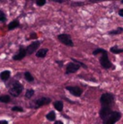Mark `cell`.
<instances>
[{
  "label": "cell",
  "mask_w": 123,
  "mask_h": 124,
  "mask_svg": "<svg viewBox=\"0 0 123 124\" xmlns=\"http://www.w3.org/2000/svg\"><path fill=\"white\" fill-rule=\"evenodd\" d=\"M24 76H25V80H26V81L30 82V83L34 81V77H33L32 74H31L30 72H28V71H26V72L25 73Z\"/></svg>",
  "instance_id": "19"
},
{
  "label": "cell",
  "mask_w": 123,
  "mask_h": 124,
  "mask_svg": "<svg viewBox=\"0 0 123 124\" xmlns=\"http://www.w3.org/2000/svg\"><path fill=\"white\" fill-rule=\"evenodd\" d=\"M122 32H123V28L122 27H118L116 30H112V31H108V35H110V36H115V35L122 34Z\"/></svg>",
  "instance_id": "15"
},
{
  "label": "cell",
  "mask_w": 123,
  "mask_h": 124,
  "mask_svg": "<svg viewBox=\"0 0 123 124\" xmlns=\"http://www.w3.org/2000/svg\"><path fill=\"white\" fill-rule=\"evenodd\" d=\"M72 61L73 62H76V63H78V64H79L80 66H82L84 69H87V65L86 64H84V62H80V61H79V60H77V59H75V58H73V57H72Z\"/></svg>",
  "instance_id": "22"
},
{
  "label": "cell",
  "mask_w": 123,
  "mask_h": 124,
  "mask_svg": "<svg viewBox=\"0 0 123 124\" xmlns=\"http://www.w3.org/2000/svg\"><path fill=\"white\" fill-rule=\"evenodd\" d=\"M10 101H11V98H10L9 95H0V102H2V103H8V102H10Z\"/></svg>",
  "instance_id": "18"
},
{
  "label": "cell",
  "mask_w": 123,
  "mask_h": 124,
  "mask_svg": "<svg viewBox=\"0 0 123 124\" xmlns=\"http://www.w3.org/2000/svg\"><path fill=\"white\" fill-rule=\"evenodd\" d=\"M121 2H122V3H123V0H122V1H121Z\"/></svg>",
  "instance_id": "32"
},
{
  "label": "cell",
  "mask_w": 123,
  "mask_h": 124,
  "mask_svg": "<svg viewBox=\"0 0 123 124\" xmlns=\"http://www.w3.org/2000/svg\"><path fill=\"white\" fill-rule=\"evenodd\" d=\"M24 90V86L17 80H14L11 83V86H10L8 92L9 94L14 97H18L21 95L22 91Z\"/></svg>",
  "instance_id": "3"
},
{
  "label": "cell",
  "mask_w": 123,
  "mask_h": 124,
  "mask_svg": "<svg viewBox=\"0 0 123 124\" xmlns=\"http://www.w3.org/2000/svg\"><path fill=\"white\" fill-rule=\"evenodd\" d=\"M51 102V99L49 97L42 96L39 97V98L36 99L35 101H33L30 103V107L33 108V109H38V108H41L42 106H46V105H49Z\"/></svg>",
  "instance_id": "4"
},
{
  "label": "cell",
  "mask_w": 123,
  "mask_h": 124,
  "mask_svg": "<svg viewBox=\"0 0 123 124\" xmlns=\"http://www.w3.org/2000/svg\"><path fill=\"white\" fill-rule=\"evenodd\" d=\"M53 106L56 110H58V111H62L63 110V102L62 101H57L53 103Z\"/></svg>",
  "instance_id": "14"
},
{
  "label": "cell",
  "mask_w": 123,
  "mask_h": 124,
  "mask_svg": "<svg viewBox=\"0 0 123 124\" xmlns=\"http://www.w3.org/2000/svg\"><path fill=\"white\" fill-rule=\"evenodd\" d=\"M10 75H11L10 71L4 70V71H3V72L1 73V74H0V78H1V79L3 80V81H7L8 79H9Z\"/></svg>",
  "instance_id": "12"
},
{
  "label": "cell",
  "mask_w": 123,
  "mask_h": 124,
  "mask_svg": "<svg viewBox=\"0 0 123 124\" xmlns=\"http://www.w3.org/2000/svg\"><path fill=\"white\" fill-rule=\"evenodd\" d=\"M26 56H27V54H26V50H25V47L24 46H20V49H19V51H18V52H17V53L13 57V60H14V61L22 60V59L25 58Z\"/></svg>",
  "instance_id": "9"
},
{
  "label": "cell",
  "mask_w": 123,
  "mask_h": 124,
  "mask_svg": "<svg viewBox=\"0 0 123 124\" xmlns=\"http://www.w3.org/2000/svg\"><path fill=\"white\" fill-rule=\"evenodd\" d=\"M122 117L121 112L115 111H111L102 119L103 124H115L119 121Z\"/></svg>",
  "instance_id": "2"
},
{
  "label": "cell",
  "mask_w": 123,
  "mask_h": 124,
  "mask_svg": "<svg viewBox=\"0 0 123 124\" xmlns=\"http://www.w3.org/2000/svg\"><path fill=\"white\" fill-rule=\"evenodd\" d=\"M48 52V49L47 48H41V49L38 50L36 53V56L37 57H40V58H44L46 56Z\"/></svg>",
  "instance_id": "11"
},
{
  "label": "cell",
  "mask_w": 123,
  "mask_h": 124,
  "mask_svg": "<svg viewBox=\"0 0 123 124\" xmlns=\"http://www.w3.org/2000/svg\"><path fill=\"white\" fill-rule=\"evenodd\" d=\"M110 52L114 54H120V53H123V48H119L118 46H114L112 47H110Z\"/></svg>",
  "instance_id": "16"
},
{
  "label": "cell",
  "mask_w": 123,
  "mask_h": 124,
  "mask_svg": "<svg viewBox=\"0 0 123 124\" xmlns=\"http://www.w3.org/2000/svg\"><path fill=\"white\" fill-rule=\"evenodd\" d=\"M12 111H17V112H23L24 111V109L22 107H20V106H14V107H12Z\"/></svg>",
  "instance_id": "23"
},
{
  "label": "cell",
  "mask_w": 123,
  "mask_h": 124,
  "mask_svg": "<svg viewBox=\"0 0 123 124\" xmlns=\"http://www.w3.org/2000/svg\"><path fill=\"white\" fill-rule=\"evenodd\" d=\"M66 90H68L72 95L76 97H79L83 94V90L78 86H67Z\"/></svg>",
  "instance_id": "10"
},
{
  "label": "cell",
  "mask_w": 123,
  "mask_h": 124,
  "mask_svg": "<svg viewBox=\"0 0 123 124\" xmlns=\"http://www.w3.org/2000/svg\"><path fill=\"white\" fill-rule=\"evenodd\" d=\"M118 15H120L121 17H123V8H122V9H120L118 11Z\"/></svg>",
  "instance_id": "29"
},
{
  "label": "cell",
  "mask_w": 123,
  "mask_h": 124,
  "mask_svg": "<svg viewBox=\"0 0 123 124\" xmlns=\"http://www.w3.org/2000/svg\"><path fill=\"white\" fill-rule=\"evenodd\" d=\"M51 1H53V2H56V3H62L65 1H67V0H51Z\"/></svg>",
  "instance_id": "28"
},
{
  "label": "cell",
  "mask_w": 123,
  "mask_h": 124,
  "mask_svg": "<svg viewBox=\"0 0 123 124\" xmlns=\"http://www.w3.org/2000/svg\"><path fill=\"white\" fill-rule=\"evenodd\" d=\"M46 0H36V4H37L38 6L41 7V6H43V5L46 4Z\"/></svg>",
  "instance_id": "24"
},
{
  "label": "cell",
  "mask_w": 123,
  "mask_h": 124,
  "mask_svg": "<svg viewBox=\"0 0 123 124\" xmlns=\"http://www.w3.org/2000/svg\"><path fill=\"white\" fill-rule=\"evenodd\" d=\"M56 62L59 65V67L62 68V66H63V62H62V61H56Z\"/></svg>",
  "instance_id": "27"
},
{
  "label": "cell",
  "mask_w": 123,
  "mask_h": 124,
  "mask_svg": "<svg viewBox=\"0 0 123 124\" xmlns=\"http://www.w3.org/2000/svg\"><path fill=\"white\" fill-rule=\"evenodd\" d=\"M6 20H7L6 15H5L3 11L0 10V22H2V23H5Z\"/></svg>",
  "instance_id": "21"
},
{
  "label": "cell",
  "mask_w": 123,
  "mask_h": 124,
  "mask_svg": "<svg viewBox=\"0 0 123 124\" xmlns=\"http://www.w3.org/2000/svg\"><path fill=\"white\" fill-rule=\"evenodd\" d=\"M40 45H41V41H34L32 43H30L27 47H25V50H26V54L28 56L33 54L35 52H36L37 49L39 48Z\"/></svg>",
  "instance_id": "7"
},
{
  "label": "cell",
  "mask_w": 123,
  "mask_h": 124,
  "mask_svg": "<svg viewBox=\"0 0 123 124\" xmlns=\"http://www.w3.org/2000/svg\"><path fill=\"white\" fill-rule=\"evenodd\" d=\"M99 53H101L102 56L100 58V62L102 68H104L105 69H114V66L112 64V62L110 61L108 57V52L106 50L103 49V48H97L93 52V55L96 56Z\"/></svg>",
  "instance_id": "1"
},
{
  "label": "cell",
  "mask_w": 123,
  "mask_h": 124,
  "mask_svg": "<svg viewBox=\"0 0 123 124\" xmlns=\"http://www.w3.org/2000/svg\"><path fill=\"white\" fill-rule=\"evenodd\" d=\"M36 38H37V35H36L35 32H31L30 35V37L27 38L26 41H28V40H32V39H36Z\"/></svg>",
  "instance_id": "25"
},
{
  "label": "cell",
  "mask_w": 123,
  "mask_h": 124,
  "mask_svg": "<svg viewBox=\"0 0 123 124\" xmlns=\"http://www.w3.org/2000/svg\"><path fill=\"white\" fill-rule=\"evenodd\" d=\"M54 124H63V123L62 121H55Z\"/></svg>",
  "instance_id": "31"
},
{
  "label": "cell",
  "mask_w": 123,
  "mask_h": 124,
  "mask_svg": "<svg viewBox=\"0 0 123 124\" xmlns=\"http://www.w3.org/2000/svg\"><path fill=\"white\" fill-rule=\"evenodd\" d=\"M0 124H8V123L6 120H0Z\"/></svg>",
  "instance_id": "30"
},
{
  "label": "cell",
  "mask_w": 123,
  "mask_h": 124,
  "mask_svg": "<svg viewBox=\"0 0 123 124\" xmlns=\"http://www.w3.org/2000/svg\"><path fill=\"white\" fill-rule=\"evenodd\" d=\"M91 3H97V2H101V1H113V0H89Z\"/></svg>",
  "instance_id": "26"
},
{
  "label": "cell",
  "mask_w": 123,
  "mask_h": 124,
  "mask_svg": "<svg viewBox=\"0 0 123 124\" xmlns=\"http://www.w3.org/2000/svg\"><path fill=\"white\" fill-rule=\"evenodd\" d=\"M46 119H47L48 121L53 122V121H55V120H56V117H57L56 113H55V111H50L47 115H46Z\"/></svg>",
  "instance_id": "17"
},
{
  "label": "cell",
  "mask_w": 123,
  "mask_h": 124,
  "mask_svg": "<svg viewBox=\"0 0 123 124\" xmlns=\"http://www.w3.org/2000/svg\"><path fill=\"white\" fill-rule=\"evenodd\" d=\"M81 66L79 64L76 63V62H69L67 65V68H66V74H74L76 73L79 69H80Z\"/></svg>",
  "instance_id": "8"
},
{
  "label": "cell",
  "mask_w": 123,
  "mask_h": 124,
  "mask_svg": "<svg viewBox=\"0 0 123 124\" xmlns=\"http://www.w3.org/2000/svg\"></svg>",
  "instance_id": "34"
},
{
  "label": "cell",
  "mask_w": 123,
  "mask_h": 124,
  "mask_svg": "<svg viewBox=\"0 0 123 124\" xmlns=\"http://www.w3.org/2000/svg\"><path fill=\"white\" fill-rule=\"evenodd\" d=\"M100 103L103 107H112L115 102V97L110 93H104L100 96Z\"/></svg>",
  "instance_id": "5"
},
{
  "label": "cell",
  "mask_w": 123,
  "mask_h": 124,
  "mask_svg": "<svg viewBox=\"0 0 123 124\" xmlns=\"http://www.w3.org/2000/svg\"><path fill=\"white\" fill-rule=\"evenodd\" d=\"M10 1H14V0H10Z\"/></svg>",
  "instance_id": "33"
},
{
  "label": "cell",
  "mask_w": 123,
  "mask_h": 124,
  "mask_svg": "<svg viewBox=\"0 0 123 124\" xmlns=\"http://www.w3.org/2000/svg\"><path fill=\"white\" fill-rule=\"evenodd\" d=\"M58 39L60 42L64 44L67 46H71V47H72V46H74V43L72 40V37H71V36L68 34H65V33H64V34L58 35Z\"/></svg>",
  "instance_id": "6"
},
{
  "label": "cell",
  "mask_w": 123,
  "mask_h": 124,
  "mask_svg": "<svg viewBox=\"0 0 123 124\" xmlns=\"http://www.w3.org/2000/svg\"><path fill=\"white\" fill-rule=\"evenodd\" d=\"M35 95V90H32V89H29V90H26V92H25V98L26 99H30L32 98V96H34Z\"/></svg>",
  "instance_id": "20"
},
{
  "label": "cell",
  "mask_w": 123,
  "mask_h": 124,
  "mask_svg": "<svg viewBox=\"0 0 123 124\" xmlns=\"http://www.w3.org/2000/svg\"><path fill=\"white\" fill-rule=\"evenodd\" d=\"M20 22L18 21L17 20H13V21H11L9 24L8 25V31H12V30H14L16 29V28L20 27Z\"/></svg>",
  "instance_id": "13"
}]
</instances>
